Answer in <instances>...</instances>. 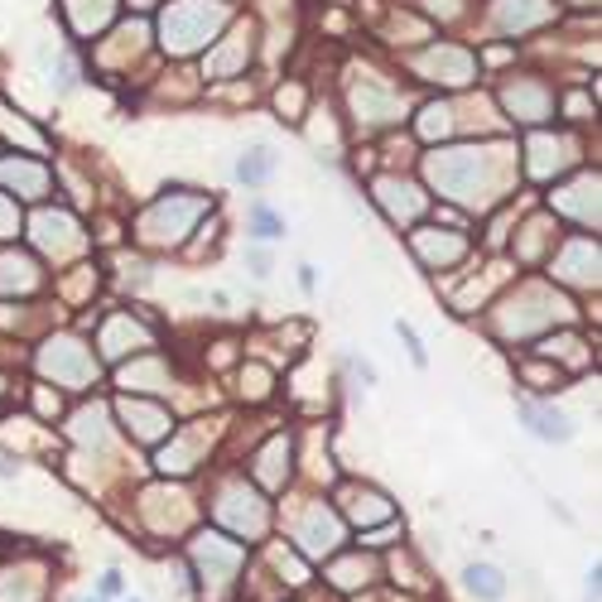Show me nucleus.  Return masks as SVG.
Returning a JSON list of instances; mask_svg holds the SVG:
<instances>
[{"label":"nucleus","mask_w":602,"mask_h":602,"mask_svg":"<svg viewBox=\"0 0 602 602\" xmlns=\"http://www.w3.org/2000/svg\"><path fill=\"white\" fill-rule=\"evenodd\" d=\"M226 24L222 0H173L165 10V49L169 53H193Z\"/></svg>","instance_id":"nucleus-1"},{"label":"nucleus","mask_w":602,"mask_h":602,"mask_svg":"<svg viewBox=\"0 0 602 602\" xmlns=\"http://www.w3.org/2000/svg\"><path fill=\"white\" fill-rule=\"evenodd\" d=\"M208 208V198H189V193H169V198H159V203L145 212V236L150 241H179L183 236V226H193V218Z\"/></svg>","instance_id":"nucleus-2"},{"label":"nucleus","mask_w":602,"mask_h":602,"mask_svg":"<svg viewBox=\"0 0 602 602\" xmlns=\"http://www.w3.org/2000/svg\"><path fill=\"white\" fill-rule=\"evenodd\" d=\"M39 367L49 371L53 381H63V386H87L92 377H97V361H92V352L83 342H73V338H59V342H49L44 347V357H39Z\"/></svg>","instance_id":"nucleus-3"},{"label":"nucleus","mask_w":602,"mask_h":602,"mask_svg":"<svg viewBox=\"0 0 602 602\" xmlns=\"http://www.w3.org/2000/svg\"><path fill=\"white\" fill-rule=\"evenodd\" d=\"M477 173H482L477 150H444V155L430 159V179H434L448 198H473Z\"/></svg>","instance_id":"nucleus-4"},{"label":"nucleus","mask_w":602,"mask_h":602,"mask_svg":"<svg viewBox=\"0 0 602 602\" xmlns=\"http://www.w3.org/2000/svg\"><path fill=\"white\" fill-rule=\"evenodd\" d=\"M520 420H526V430L535 439H545V444H569L573 439L569 414H559L555 405H540V400H520Z\"/></svg>","instance_id":"nucleus-5"},{"label":"nucleus","mask_w":602,"mask_h":602,"mask_svg":"<svg viewBox=\"0 0 602 602\" xmlns=\"http://www.w3.org/2000/svg\"><path fill=\"white\" fill-rule=\"evenodd\" d=\"M420 68L424 73H434V83H448V87H463V83H473V53H463V49H430L420 59Z\"/></svg>","instance_id":"nucleus-6"},{"label":"nucleus","mask_w":602,"mask_h":602,"mask_svg":"<svg viewBox=\"0 0 602 602\" xmlns=\"http://www.w3.org/2000/svg\"><path fill=\"white\" fill-rule=\"evenodd\" d=\"M120 420H126V430H136V439H145V444H159L173 424L169 414L159 405H145V400H120Z\"/></svg>","instance_id":"nucleus-7"},{"label":"nucleus","mask_w":602,"mask_h":602,"mask_svg":"<svg viewBox=\"0 0 602 602\" xmlns=\"http://www.w3.org/2000/svg\"><path fill=\"white\" fill-rule=\"evenodd\" d=\"M193 559H198V564H203L208 573H222V583H232V573H236V564H241V545H226L222 535H198Z\"/></svg>","instance_id":"nucleus-8"},{"label":"nucleus","mask_w":602,"mask_h":602,"mask_svg":"<svg viewBox=\"0 0 602 602\" xmlns=\"http://www.w3.org/2000/svg\"><path fill=\"white\" fill-rule=\"evenodd\" d=\"M241 501H246V506H236V492L226 487V492H222V501H218V516H222V520H232V526H236L241 535H246V530L256 535V530L265 526V501L256 497V492H246Z\"/></svg>","instance_id":"nucleus-9"},{"label":"nucleus","mask_w":602,"mask_h":602,"mask_svg":"<svg viewBox=\"0 0 602 602\" xmlns=\"http://www.w3.org/2000/svg\"><path fill=\"white\" fill-rule=\"evenodd\" d=\"M377 198L391 218H420V208H424V198L414 193V183H405V179H381Z\"/></svg>","instance_id":"nucleus-10"},{"label":"nucleus","mask_w":602,"mask_h":602,"mask_svg":"<svg viewBox=\"0 0 602 602\" xmlns=\"http://www.w3.org/2000/svg\"><path fill=\"white\" fill-rule=\"evenodd\" d=\"M342 511L357 520V526H371V520H391V506H386L381 492H371V487H352L342 497Z\"/></svg>","instance_id":"nucleus-11"},{"label":"nucleus","mask_w":602,"mask_h":602,"mask_svg":"<svg viewBox=\"0 0 602 602\" xmlns=\"http://www.w3.org/2000/svg\"><path fill=\"white\" fill-rule=\"evenodd\" d=\"M559 275H569L573 285H593L598 279V246L593 241H573L564 251V261H559Z\"/></svg>","instance_id":"nucleus-12"},{"label":"nucleus","mask_w":602,"mask_h":602,"mask_svg":"<svg viewBox=\"0 0 602 602\" xmlns=\"http://www.w3.org/2000/svg\"><path fill=\"white\" fill-rule=\"evenodd\" d=\"M506 106H511L520 120H545L550 116V92L535 87V83H516L511 92H506Z\"/></svg>","instance_id":"nucleus-13"},{"label":"nucleus","mask_w":602,"mask_h":602,"mask_svg":"<svg viewBox=\"0 0 602 602\" xmlns=\"http://www.w3.org/2000/svg\"><path fill=\"white\" fill-rule=\"evenodd\" d=\"M550 20L545 0H501V30H530V24Z\"/></svg>","instance_id":"nucleus-14"},{"label":"nucleus","mask_w":602,"mask_h":602,"mask_svg":"<svg viewBox=\"0 0 602 602\" xmlns=\"http://www.w3.org/2000/svg\"><path fill=\"white\" fill-rule=\"evenodd\" d=\"M338 516H328V511H314L309 520H304V550L309 555H328L332 545H338Z\"/></svg>","instance_id":"nucleus-15"},{"label":"nucleus","mask_w":602,"mask_h":602,"mask_svg":"<svg viewBox=\"0 0 602 602\" xmlns=\"http://www.w3.org/2000/svg\"><path fill=\"white\" fill-rule=\"evenodd\" d=\"M414 251H420V256L424 261H430V265H448V261H458L463 256V251H467V241L463 236H430V232H420V236H414Z\"/></svg>","instance_id":"nucleus-16"},{"label":"nucleus","mask_w":602,"mask_h":602,"mask_svg":"<svg viewBox=\"0 0 602 602\" xmlns=\"http://www.w3.org/2000/svg\"><path fill=\"white\" fill-rule=\"evenodd\" d=\"M39 241L44 246H59V251H73L83 246V236H73V218H63V212H39Z\"/></svg>","instance_id":"nucleus-17"},{"label":"nucleus","mask_w":602,"mask_h":602,"mask_svg":"<svg viewBox=\"0 0 602 602\" xmlns=\"http://www.w3.org/2000/svg\"><path fill=\"white\" fill-rule=\"evenodd\" d=\"M463 579L482 602H501L506 598V579H501V569H492V564H467Z\"/></svg>","instance_id":"nucleus-18"},{"label":"nucleus","mask_w":602,"mask_h":602,"mask_svg":"<svg viewBox=\"0 0 602 602\" xmlns=\"http://www.w3.org/2000/svg\"><path fill=\"white\" fill-rule=\"evenodd\" d=\"M150 342L145 332L130 324V318H116L112 328H106V338H102V347H106V357H120V352H140V347Z\"/></svg>","instance_id":"nucleus-19"},{"label":"nucleus","mask_w":602,"mask_h":602,"mask_svg":"<svg viewBox=\"0 0 602 602\" xmlns=\"http://www.w3.org/2000/svg\"><path fill=\"white\" fill-rule=\"evenodd\" d=\"M285 477H289V439H275V444L261 453V482L279 487Z\"/></svg>","instance_id":"nucleus-20"},{"label":"nucleus","mask_w":602,"mask_h":602,"mask_svg":"<svg viewBox=\"0 0 602 602\" xmlns=\"http://www.w3.org/2000/svg\"><path fill=\"white\" fill-rule=\"evenodd\" d=\"M73 434L83 439V444H97V448H106V410H102V405L77 410V414H73Z\"/></svg>","instance_id":"nucleus-21"},{"label":"nucleus","mask_w":602,"mask_h":602,"mask_svg":"<svg viewBox=\"0 0 602 602\" xmlns=\"http://www.w3.org/2000/svg\"><path fill=\"white\" fill-rule=\"evenodd\" d=\"M0 179H6V183H20L24 198H39V193H44V183H49L39 165H10V159L0 165Z\"/></svg>","instance_id":"nucleus-22"},{"label":"nucleus","mask_w":602,"mask_h":602,"mask_svg":"<svg viewBox=\"0 0 602 602\" xmlns=\"http://www.w3.org/2000/svg\"><path fill=\"white\" fill-rule=\"evenodd\" d=\"M559 150H564V145H555V140H530V173H540V179H550V169H564L569 165V155H559Z\"/></svg>","instance_id":"nucleus-23"},{"label":"nucleus","mask_w":602,"mask_h":602,"mask_svg":"<svg viewBox=\"0 0 602 602\" xmlns=\"http://www.w3.org/2000/svg\"><path fill=\"white\" fill-rule=\"evenodd\" d=\"M271 169H275V155L265 150V145H256V150H251V155H241V165H236V173H241V179H246V183H261Z\"/></svg>","instance_id":"nucleus-24"},{"label":"nucleus","mask_w":602,"mask_h":602,"mask_svg":"<svg viewBox=\"0 0 602 602\" xmlns=\"http://www.w3.org/2000/svg\"><path fill=\"white\" fill-rule=\"evenodd\" d=\"M251 232H256L261 241H275V236H285V218H275L265 203L251 208Z\"/></svg>","instance_id":"nucleus-25"},{"label":"nucleus","mask_w":602,"mask_h":602,"mask_svg":"<svg viewBox=\"0 0 602 602\" xmlns=\"http://www.w3.org/2000/svg\"><path fill=\"white\" fill-rule=\"evenodd\" d=\"M332 583H338V588L371 583V564H361V559H352V564H338V569H332Z\"/></svg>","instance_id":"nucleus-26"},{"label":"nucleus","mask_w":602,"mask_h":602,"mask_svg":"<svg viewBox=\"0 0 602 602\" xmlns=\"http://www.w3.org/2000/svg\"><path fill=\"white\" fill-rule=\"evenodd\" d=\"M420 130H424V136H444V130H448V106H424Z\"/></svg>","instance_id":"nucleus-27"},{"label":"nucleus","mask_w":602,"mask_h":602,"mask_svg":"<svg viewBox=\"0 0 602 602\" xmlns=\"http://www.w3.org/2000/svg\"><path fill=\"white\" fill-rule=\"evenodd\" d=\"M10 232H15V208L0 198V236H10Z\"/></svg>","instance_id":"nucleus-28"},{"label":"nucleus","mask_w":602,"mask_h":602,"mask_svg":"<svg viewBox=\"0 0 602 602\" xmlns=\"http://www.w3.org/2000/svg\"><path fill=\"white\" fill-rule=\"evenodd\" d=\"M120 593V573L112 569V573H102V598H116Z\"/></svg>","instance_id":"nucleus-29"},{"label":"nucleus","mask_w":602,"mask_h":602,"mask_svg":"<svg viewBox=\"0 0 602 602\" xmlns=\"http://www.w3.org/2000/svg\"><path fill=\"white\" fill-rule=\"evenodd\" d=\"M59 87H73V63H59Z\"/></svg>","instance_id":"nucleus-30"},{"label":"nucleus","mask_w":602,"mask_h":602,"mask_svg":"<svg viewBox=\"0 0 602 602\" xmlns=\"http://www.w3.org/2000/svg\"><path fill=\"white\" fill-rule=\"evenodd\" d=\"M251 271H256V275H271V261H265L261 251H256V256H251Z\"/></svg>","instance_id":"nucleus-31"},{"label":"nucleus","mask_w":602,"mask_h":602,"mask_svg":"<svg viewBox=\"0 0 602 602\" xmlns=\"http://www.w3.org/2000/svg\"><path fill=\"white\" fill-rule=\"evenodd\" d=\"M0 386H6V381H0Z\"/></svg>","instance_id":"nucleus-32"}]
</instances>
